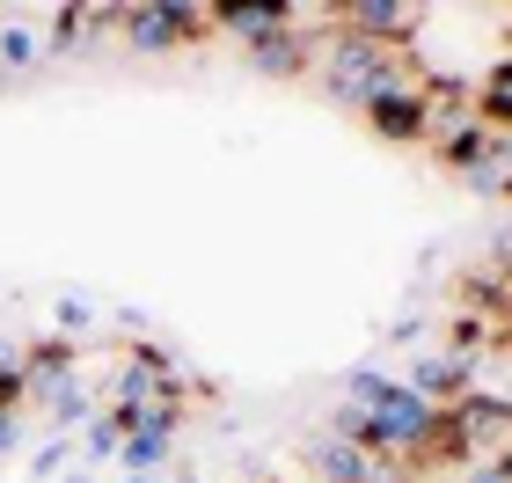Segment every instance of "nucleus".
Here are the masks:
<instances>
[{
    "label": "nucleus",
    "instance_id": "4468645a",
    "mask_svg": "<svg viewBox=\"0 0 512 483\" xmlns=\"http://www.w3.org/2000/svg\"><path fill=\"white\" fill-rule=\"evenodd\" d=\"M74 447H81V469L118 462V454H125V418H118V410H96V418L74 432Z\"/></svg>",
    "mask_w": 512,
    "mask_h": 483
},
{
    "label": "nucleus",
    "instance_id": "f03ea898",
    "mask_svg": "<svg viewBox=\"0 0 512 483\" xmlns=\"http://www.w3.org/2000/svg\"><path fill=\"white\" fill-rule=\"evenodd\" d=\"M118 30H125L132 52H176V44L213 37V15H205L198 0H139V8H125Z\"/></svg>",
    "mask_w": 512,
    "mask_h": 483
},
{
    "label": "nucleus",
    "instance_id": "a211bd4d",
    "mask_svg": "<svg viewBox=\"0 0 512 483\" xmlns=\"http://www.w3.org/2000/svg\"><path fill=\"white\" fill-rule=\"evenodd\" d=\"M88 330H96V308H88L81 293H66V301H59V337H74V344H81Z\"/></svg>",
    "mask_w": 512,
    "mask_h": 483
},
{
    "label": "nucleus",
    "instance_id": "ddd939ff",
    "mask_svg": "<svg viewBox=\"0 0 512 483\" xmlns=\"http://www.w3.org/2000/svg\"><path fill=\"white\" fill-rule=\"evenodd\" d=\"M469 110L491 132H512V52H498L491 66L476 74V88H469Z\"/></svg>",
    "mask_w": 512,
    "mask_h": 483
},
{
    "label": "nucleus",
    "instance_id": "f257e3e1",
    "mask_svg": "<svg viewBox=\"0 0 512 483\" xmlns=\"http://www.w3.org/2000/svg\"><path fill=\"white\" fill-rule=\"evenodd\" d=\"M315 81H322V96H330V103L366 110L374 96H388V88H403L417 74L403 66V52H381V44H359V37L330 30V37H322V52H315Z\"/></svg>",
    "mask_w": 512,
    "mask_h": 483
},
{
    "label": "nucleus",
    "instance_id": "b1692460",
    "mask_svg": "<svg viewBox=\"0 0 512 483\" xmlns=\"http://www.w3.org/2000/svg\"><path fill=\"white\" fill-rule=\"evenodd\" d=\"M505 403H512V396H505Z\"/></svg>",
    "mask_w": 512,
    "mask_h": 483
},
{
    "label": "nucleus",
    "instance_id": "9b49d317",
    "mask_svg": "<svg viewBox=\"0 0 512 483\" xmlns=\"http://www.w3.org/2000/svg\"><path fill=\"white\" fill-rule=\"evenodd\" d=\"M469 374H476V359H454V352H417V359H410V374H403V388H410V396H425L432 410H454V403L476 388Z\"/></svg>",
    "mask_w": 512,
    "mask_h": 483
},
{
    "label": "nucleus",
    "instance_id": "9d476101",
    "mask_svg": "<svg viewBox=\"0 0 512 483\" xmlns=\"http://www.w3.org/2000/svg\"><path fill=\"white\" fill-rule=\"evenodd\" d=\"M432 154H439V169H454V176H476L483 161H498L505 154V132H491L469 110V118H454V125H439L432 132Z\"/></svg>",
    "mask_w": 512,
    "mask_h": 483
},
{
    "label": "nucleus",
    "instance_id": "f8f14e48",
    "mask_svg": "<svg viewBox=\"0 0 512 483\" xmlns=\"http://www.w3.org/2000/svg\"><path fill=\"white\" fill-rule=\"evenodd\" d=\"M205 15H213L220 37H242V44H256V37H271V30H286V22H300L293 0H213Z\"/></svg>",
    "mask_w": 512,
    "mask_h": 483
},
{
    "label": "nucleus",
    "instance_id": "dca6fc26",
    "mask_svg": "<svg viewBox=\"0 0 512 483\" xmlns=\"http://www.w3.org/2000/svg\"><path fill=\"white\" fill-rule=\"evenodd\" d=\"M37 59H44V37L30 22H0V74H30Z\"/></svg>",
    "mask_w": 512,
    "mask_h": 483
},
{
    "label": "nucleus",
    "instance_id": "5701e85b",
    "mask_svg": "<svg viewBox=\"0 0 512 483\" xmlns=\"http://www.w3.org/2000/svg\"><path fill=\"white\" fill-rule=\"evenodd\" d=\"M176 483H205V476H191V469H183V476H176Z\"/></svg>",
    "mask_w": 512,
    "mask_h": 483
},
{
    "label": "nucleus",
    "instance_id": "20e7f679",
    "mask_svg": "<svg viewBox=\"0 0 512 483\" xmlns=\"http://www.w3.org/2000/svg\"><path fill=\"white\" fill-rule=\"evenodd\" d=\"M176 432H183V403H147L139 418H125V476H161L176 454Z\"/></svg>",
    "mask_w": 512,
    "mask_h": 483
},
{
    "label": "nucleus",
    "instance_id": "39448f33",
    "mask_svg": "<svg viewBox=\"0 0 512 483\" xmlns=\"http://www.w3.org/2000/svg\"><path fill=\"white\" fill-rule=\"evenodd\" d=\"M81 344L74 337H59V330H44L37 344H30V352H22V396H30L37 410L44 403H52V396H66V388H74V381H88L81 374Z\"/></svg>",
    "mask_w": 512,
    "mask_h": 483
},
{
    "label": "nucleus",
    "instance_id": "f3484780",
    "mask_svg": "<svg viewBox=\"0 0 512 483\" xmlns=\"http://www.w3.org/2000/svg\"><path fill=\"white\" fill-rule=\"evenodd\" d=\"M491 344H498V322H491V315H469V308H461V315L447 322V352H454V359H476V352H491Z\"/></svg>",
    "mask_w": 512,
    "mask_h": 483
},
{
    "label": "nucleus",
    "instance_id": "1a4fd4ad",
    "mask_svg": "<svg viewBox=\"0 0 512 483\" xmlns=\"http://www.w3.org/2000/svg\"><path fill=\"white\" fill-rule=\"evenodd\" d=\"M359 118L374 125V140H388V147H432V110H425V88H417V81L374 96Z\"/></svg>",
    "mask_w": 512,
    "mask_h": 483
},
{
    "label": "nucleus",
    "instance_id": "4be33fe9",
    "mask_svg": "<svg viewBox=\"0 0 512 483\" xmlns=\"http://www.w3.org/2000/svg\"><path fill=\"white\" fill-rule=\"evenodd\" d=\"M469 483H505V476H498L491 462H469Z\"/></svg>",
    "mask_w": 512,
    "mask_h": 483
},
{
    "label": "nucleus",
    "instance_id": "6e6552de",
    "mask_svg": "<svg viewBox=\"0 0 512 483\" xmlns=\"http://www.w3.org/2000/svg\"><path fill=\"white\" fill-rule=\"evenodd\" d=\"M300 15H308V8H300ZM315 52H322V22H286V30H271V37L249 44V66L271 74V81H308Z\"/></svg>",
    "mask_w": 512,
    "mask_h": 483
},
{
    "label": "nucleus",
    "instance_id": "7ed1b4c3",
    "mask_svg": "<svg viewBox=\"0 0 512 483\" xmlns=\"http://www.w3.org/2000/svg\"><path fill=\"white\" fill-rule=\"evenodd\" d=\"M322 22H337L344 37L359 44H381V52H410L417 44V8L410 0H330V8H315Z\"/></svg>",
    "mask_w": 512,
    "mask_h": 483
},
{
    "label": "nucleus",
    "instance_id": "412c9836",
    "mask_svg": "<svg viewBox=\"0 0 512 483\" xmlns=\"http://www.w3.org/2000/svg\"><path fill=\"white\" fill-rule=\"evenodd\" d=\"M417 337H425V315H403V322L388 330V344H417Z\"/></svg>",
    "mask_w": 512,
    "mask_h": 483
},
{
    "label": "nucleus",
    "instance_id": "2eb2a0df",
    "mask_svg": "<svg viewBox=\"0 0 512 483\" xmlns=\"http://www.w3.org/2000/svg\"><path fill=\"white\" fill-rule=\"evenodd\" d=\"M74 469H81L74 432H44V440H37V454H30V476H37V483H66Z\"/></svg>",
    "mask_w": 512,
    "mask_h": 483
},
{
    "label": "nucleus",
    "instance_id": "423d86ee",
    "mask_svg": "<svg viewBox=\"0 0 512 483\" xmlns=\"http://www.w3.org/2000/svg\"><path fill=\"white\" fill-rule=\"evenodd\" d=\"M315 476H322V483H425L410 462L366 454V447H352V440H337V432H322V440H315Z\"/></svg>",
    "mask_w": 512,
    "mask_h": 483
},
{
    "label": "nucleus",
    "instance_id": "0eeeda50",
    "mask_svg": "<svg viewBox=\"0 0 512 483\" xmlns=\"http://www.w3.org/2000/svg\"><path fill=\"white\" fill-rule=\"evenodd\" d=\"M447 425L461 432V447H469L476 462H491V454H505V447H512V403H505V396H491V388H469V396L447 410Z\"/></svg>",
    "mask_w": 512,
    "mask_h": 483
},
{
    "label": "nucleus",
    "instance_id": "6ab92c4d",
    "mask_svg": "<svg viewBox=\"0 0 512 483\" xmlns=\"http://www.w3.org/2000/svg\"><path fill=\"white\" fill-rule=\"evenodd\" d=\"M22 359H0V410H22Z\"/></svg>",
    "mask_w": 512,
    "mask_h": 483
},
{
    "label": "nucleus",
    "instance_id": "aec40b11",
    "mask_svg": "<svg viewBox=\"0 0 512 483\" xmlns=\"http://www.w3.org/2000/svg\"><path fill=\"white\" fill-rule=\"evenodd\" d=\"M22 447V410H0V454Z\"/></svg>",
    "mask_w": 512,
    "mask_h": 483
}]
</instances>
